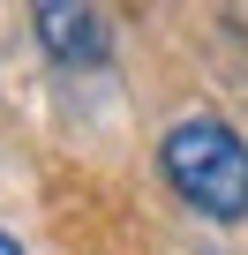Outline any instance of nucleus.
<instances>
[{"instance_id":"nucleus-1","label":"nucleus","mask_w":248,"mask_h":255,"mask_svg":"<svg viewBox=\"0 0 248 255\" xmlns=\"http://www.w3.org/2000/svg\"><path fill=\"white\" fill-rule=\"evenodd\" d=\"M158 180L211 225H248V135L218 113H188L158 135Z\"/></svg>"},{"instance_id":"nucleus-3","label":"nucleus","mask_w":248,"mask_h":255,"mask_svg":"<svg viewBox=\"0 0 248 255\" xmlns=\"http://www.w3.org/2000/svg\"><path fill=\"white\" fill-rule=\"evenodd\" d=\"M0 255H30V248H23V240L8 233V225H0Z\"/></svg>"},{"instance_id":"nucleus-2","label":"nucleus","mask_w":248,"mask_h":255,"mask_svg":"<svg viewBox=\"0 0 248 255\" xmlns=\"http://www.w3.org/2000/svg\"><path fill=\"white\" fill-rule=\"evenodd\" d=\"M30 38L68 75H90V68L113 60V15L90 8V0H38V8H30Z\"/></svg>"}]
</instances>
